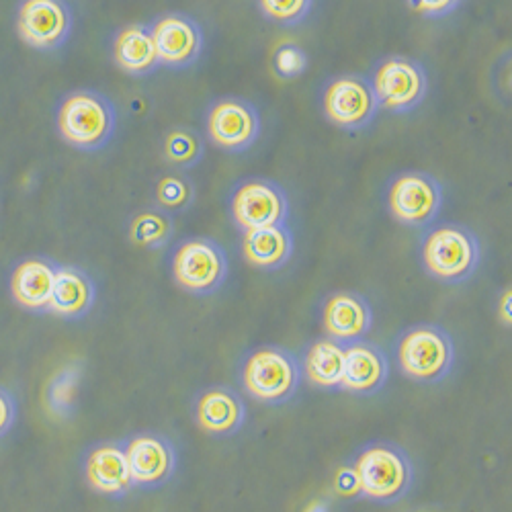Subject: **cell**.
I'll return each instance as SVG.
<instances>
[{
	"mask_svg": "<svg viewBox=\"0 0 512 512\" xmlns=\"http://www.w3.org/2000/svg\"><path fill=\"white\" fill-rule=\"evenodd\" d=\"M56 130L74 150L99 152L115 136L117 109L111 99L99 91H72L58 103Z\"/></svg>",
	"mask_w": 512,
	"mask_h": 512,
	"instance_id": "obj_2",
	"label": "cell"
},
{
	"mask_svg": "<svg viewBox=\"0 0 512 512\" xmlns=\"http://www.w3.org/2000/svg\"><path fill=\"white\" fill-rule=\"evenodd\" d=\"M441 183L422 170H404L396 175L386 191L390 216L408 228L431 226L443 207Z\"/></svg>",
	"mask_w": 512,
	"mask_h": 512,
	"instance_id": "obj_9",
	"label": "cell"
},
{
	"mask_svg": "<svg viewBox=\"0 0 512 512\" xmlns=\"http://www.w3.org/2000/svg\"><path fill=\"white\" fill-rule=\"evenodd\" d=\"M242 234V254L254 269L279 271L293 256L295 242L287 224L248 230Z\"/></svg>",
	"mask_w": 512,
	"mask_h": 512,
	"instance_id": "obj_22",
	"label": "cell"
},
{
	"mask_svg": "<svg viewBox=\"0 0 512 512\" xmlns=\"http://www.w3.org/2000/svg\"><path fill=\"white\" fill-rule=\"evenodd\" d=\"M195 420L199 429L211 437H234L246 422V402L226 386H211L195 398Z\"/></svg>",
	"mask_w": 512,
	"mask_h": 512,
	"instance_id": "obj_18",
	"label": "cell"
},
{
	"mask_svg": "<svg viewBox=\"0 0 512 512\" xmlns=\"http://www.w3.org/2000/svg\"><path fill=\"white\" fill-rule=\"evenodd\" d=\"M388 379L390 361L381 347L365 338L345 347V371L340 390L355 396H373L386 388Z\"/></svg>",
	"mask_w": 512,
	"mask_h": 512,
	"instance_id": "obj_19",
	"label": "cell"
},
{
	"mask_svg": "<svg viewBox=\"0 0 512 512\" xmlns=\"http://www.w3.org/2000/svg\"><path fill=\"white\" fill-rule=\"evenodd\" d=\"M127 236H130L132 244L140 248L160 250L173 240L175 220L160 207H146L132 216L130 226H127Z\"/></svg>",
	"mask_w": 512,
	"mask_h": 512,
	"instance_id": "obj_24",
	"label": "cell"
},
{
	"mask_svg": "<svg viewBox=\"0 0 512 512\" xmlns=\"http://www.w3.org/2000/svg\"><path fill=\"white\" fill-rule=\"evenodd\" d=\"M320 318L326 336L345 347L363 340L373 326L371 304L357 291L330 293L322 302Z\"/></svg>",
	"mask_w": 512,
	"mask_h": 512,
	"instance_id": "obj_15",
	"label": "cell"
},
{
	"mask_svg": "<svg viewBox=\"0 0 512 512\" xmlns=\"http://www.w3.org/2000/svg\"><path fill=\"white\" fill-rule=\"evenodd\" d=\"M170 275L175 283L193 295H213L228 279L230 263L224 246L207 236H193L179 242L170 254Z\"/></svg>",
	"mask_w": 512,
	"mask_h": 512,
	"instance_id": "obj_6",
	"label": "cell"
},
{
	"mask_svg": "<svg viewBox=\"0 0 512 512\" xmlns=\"http://www.w3.org/2000/svg\"><path fill=\"white\" fill-rule=\"evenodd\" d=\"M17 422V402L15 396L0 386V439L7 437Z\"/></svg>",
	"mask_w": 512,
	"mask_h": 512,
	"instance_id": "obj_31",
	"label": "cell"
},
{
	"mask_svg": "<svg viewBox=\"0 0 512 512\" xmlns=\"http://www.w3.org/2000/svg\"><path fill=\"white\" fill-rule=\"evenodd\" d=\"M162 152L168 164H173L179 170H191L205 156V140L193 127L179 125L166 132Z\"/></svg>",
	"mask_w": 512,
	"mask_h": 512,
	"instance_id": "obj_26",
	"label": "cell"
},
{
	"mask_svg": "<svg viewBox=\"0 0 512 512\" xmlns=\"http://www.w3.org/2000/svg\"><path fill=\"white\" fill-rule=\"evenodd\" d=\"M302 512H328V506L324 500H312Z\"/></svg>",
	"mask_w": 512,
	"mask_h": 512,
	"instance_id": "obj_34",
	"label": "cell"
},
{
	"mask_svg": "<svg viewBox=\"0 0 512 512\" xmlns=\"http://www.w3.org/2000/svg\"><path fill=\"white\" fill-rule=\"evenodd\" d=\"M379 109L404 115L422 105L429 93V76L418 60L408 56H386L369 78Z\"/></svg>",
	"mask_w": 512,
	"mask_h": 512,
	"instance_id": "obj_7",
	"label": "cell"
},
{
	"mask_svg": "<svg viewBox=\"0 0 512 512\" xmlns=\"http://www.w3.org/2000/svg\"><path fill=\"white\" fill-rule=\"evenodd\" d=\"M205 134L213 146L240 154L250 150L261 136V115L250 101L226 95L213 101L203 115Z\"/></svg>",
	"mask_w": 512,
	"mask_h": 512,
	"instance_id": "obj_11",
	"label": "cell"
},
{
	"mask_svg": "<svg viewBox=\"0 0 512 512\" xmlns=\"http://www.w3.org/2000/svg\"><path fill=\"white\" fill-rule=\"evenodd\" d=\"M195 185L185 175H164L154 185V199L156 207L164 209L166 213H183L195 201Z\"/></svg>",
	"mask_w": 512,
	"mask_h": 512,
	"instance_id": "obj_27",
	"label": "cell"
},
{
	"mask_svg": "<svg viewBox=\"0 0 512 512\" xmlns=\"http://www.w3.org/2000/svg\"><path fill=\"white\" fill-rule=\"evenodd\" d=\"M84 478L87 484L103 496L123 498L134 488V480L127 465L123 441H105L93 445L84 455Z\"/></svg>",
	"mask_w": 512,
	"mask_h": 512,
	"instance_id": "obj_17",
	"label": "cell"
},
{
	"mask_svg": "<svg viewBox=\"0 0 512 512\" xmlns=\"http://www.w3.org/2000/svg\"><path fill=\"white\" fill-rule=\"evenodd\" d=\"M273 72L283 80H293L308 70V54L297 44H281L273 52Z\"/></svg>",
	"mask_w": 512,
	"mask_h": 512,
	"instance_id": "obj_29",
	"label": "cell"
},
{
	"mask_svg": "<svg viewBox=\"0 0 512 512\" xmlns=\"http://www.w3.org/2000/svg\"><path fill=\"white\" fill-rule=\"evenodd\" d=\"M320 105L324 117L343 132L365 130L379 113L371 82L361 74H343L328 80Z\"/></svg>",
	"mask_w": 512,
	"mask_h": 512,
	"instance_id": "obj_10",
	"label": "cell"
},
{
	"mask_svg": "<svg viewBox=\"0 0 512 512\" xmlns=\"http://www.w3.org/2000/svg\"><path fill=\"white\" fill-rule=\"evenodd\" d=\"M408 7L426 17V19H443L451 15L463 0H406Z\"/></svg>",
	"mask_w": 512,
	"mask_h": 512,
	"instance_id": "obj_30",
	"label": "cell"
},
{
	"mask_svg": "<svg viewBox=\"0 0 512 512\" xmlns=\"http://www.w3.org/2000/svg\"><path fill=\"white\" fill-rule=\"evenodd\" d=\"M498 316L506 328L512 326V291H510V287L504 289L502 297L498 300Z\"/></svg>",
	"mask_w": 512,
	"mask_h": 512,
	"instance_id": "obj_32",
	"label": "cell"
},
{
	"mask_svg": "<svg viewBox=\"0 0 512 512\" xmlns=\"http://www.w3.org/2000/svg\"><path fill=\"white\" fill-rule=\"evenodd\" d=\"M394 353L400 371L424 386H435L447 379L455 365L453 336L439 324H412L404 328Z\"/></svg>",
	"mask_w": 512,
	"mask_h": 512,
	"instance_id": "obj_5",
	"label": "cell"
},
{
	"mask_svg": "<svg viewBox=\"0 0 512 512\" xmlns=\"http://www.w3.org/2000/svg\"><path fill=\"white\" fill-rule=\"evenodd\" d=\"M420 263L429 277L459 285L472 277L482 263L478 236L461 224H439L420 240Z\"/></svg>",
	"mask_w": 512,
	"mask_h": 512,
	"instance_id": "obj_4",
	"label": "cell"
},
{
	"mask_svg": "<svg viewBox=\"0 0 512 512\" xmlns=\"http://www.w3.org/2000/svg\"><path fill=\"white\" fill-rule=\"evenodd\" d=\"M160 66L170 70L191 68L205 50L203 27L187 13H164L152 25Z\"/></svg>",
	"mask_w": 512,
	"mask_h": 512,
	"instance_id": "obj_14",
	"label": "cell"
},
{
	"mask_svg": "<svg viewBox=\"0 0 512 512\" xmlns=\"http://www.w3.org/2000/svg\"><path fill=\"white\" fill-rule=\"evenodd\" d=\"M17 35L37 52H56L68 44L74 29V13L68 0H21Z\"/></svg>",
	"mask_w": 512,
	"mask_h": 512,
	"instance_id": "obj_12",
	"label": "cell"
},
{
	"mask_svg": "<svg viewBox=\"0 0 512 512\" xmlns=\"http://www.w3.org/2000/svg\"><path fill=\"white\" fill-rule=\"evenodd\" d=\"M97 302V287L87 271L74 265H60L56 273L50 314L62 320H82Z\"/></svg>",
	"mask_w": 512,
	"mask_h": 512,
	"instance_id": "obj_20",
	"label": "cell"
},
{
	"mask_svg": "<svg viewBox=\"0 0 512 512\" xmlns=\"http://www.w3.org/2000/svg\"><path fill=\"white\" fill-rule=\"evenodd\" d=\"M82 367L80 363H68L58 369L46 386V408L58 420H66L74 414L76 396L80 388Z\"/></svg>",
	"mask_w": 512,
	"mask_h": 512,
	"instance_id": "obj_25",
	"label": "cell"
},
{
	"mask_svg": "<svg viewBox=\"0 0 512 512\" xmlns=\"http://www.w3.org/2000/svg\"><path fill=\"white\" fill-rule=\"evenodd\" d=\"M240 381L256 402L283 406L295 398L304 381L300 357L279 345L254 347L240 361Z\"/></svg>",
	"mask_w": 512,
	"mask_h": 512,
	"instance_id": "obj_3",
	"label": "cell"
},
{
	"mask_svg": "<svg viewBox=\"0 0 512 512\" xmlns=\"http://www.w3.org/2000/svg\"><path fill=\"white\" fill-rule=\"evenodd\" d=\"M230 218L242 232L289 222L287 191L267 177H248L230 193Z\"/></svg>",
	"mask_w": 512,
	"mask_h": 512,
	"instance_id": "obj_8",
	"label": "cell"
},
{
	"mask_svg": "<svg viewBox=\"0 0 512 512\" xmlns=\"http://www.w3.org/2000/svg\"><path fill=\"white\" fill-rule=\"evenodd\" d=\"M111 56L115 66L130 76H148L162 68L152 29L146 23L121 27L113 37Z\"/></svg>",
	"mask_w": 512,
	"mask_h": 512,
	"instance_id": "obj_21",
	"label": "cell"
},
{
	"mask_svg": "<svg viewBox=\"0 0 512 512\" xmlns=\"http://www.w3.org/2000/svg\"><path fill=\"white\" fill-rule=\"evenodd\" d=\"M58 267L60 265L48 259V256H27V259H21L13 267L9 279L13 302L27 312H50Z\"/></svg>",
	"mask_w": 512,
	"mask_h": 512,
	"instance_id": "obj_16",
	"label": "cell"
},
{
	"mask_svg": "<svg viewBox=\"0 0 512 512\" xmlns=\"http://www.w3.org/2000/svg\"><path fill=\"white\" fill-rule=\"evenodd\" d=\"M357 492L377 504L402 500L414 484V463L404 447L392 441L363 445L351 461Z\"/></svg>",
	"mask_w": 512,
	"mask_h": 512,
	"instance_id": "obj_1",
	"label": "cell"
},
{
	"mask_svg": "<svg viewBox=\"0 0 512 512\" xmlns=\"http://www.w3.org/2000/svg\"><path fill=\"white\" fill-rule=\"evenodd\" d=\"M302 375L312 386L322 390H340L345 371V345L332 338H316L306 345L302 357Z\"/></svg>",
	"mask_w": 512,
	"mask_h": 512,
	"instance_id": "obj_23",
	"label": "cell"
},
{
	"mask_svg": "<svg viewBox=\"0 0 512 512\" xmlns=\"http://www.w3.org/2000/svg\"><path fill=\"white\" fill-rule=\"evenodd\" d=\"M134 488L158 490L175 478L179 455L168 437L156 431L136 433L123 441Z\"/></svg>",
	"mask_w": 512,
	"mask_h": 512,
	"instance_id": "obj_13",
	"label": "cell"
},
{
	"mask_svg": "<svg viewBox=\"0 0 512 512\" xmlns=\"http://www.w3.org/2000/svg\"><path fill=\"white\" fill-rule=\"evenodd\" d=\"M336 488H338V492H343V494H359L357 492V482H355V476H353V472H351V467H347V469H343V472L338 474V480H336Z\"/></svg>",
	"mask_w": 512,
	"mask_h": 512,
	"instance_id": "obj_33",
	"label": "cell"
},
{
	"mask_svg": "<svg viewBox=\"0 0 512 512\" xmlns=\"http://www.w3.org/2000/svg\"><path fill=\"white\" fill-rule=\"evenodd\" d=\"M261 15L281 27L302 25L312 13L314 0H256Z\"/></svg>",
	"mask_w": 512,
	"mask_h": 512,
	"instance_id": "obj_28",
	"label": "cell"
}]
</instances>
